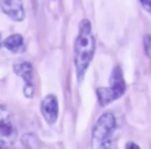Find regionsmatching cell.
Masks as SVG:
<instances>
[{"mask_svg":"<svg viewBox=\"0 0 151 149\" xmlns=\"http://www.w3.org/2000/svg\"><path fill=\"white\" fill-rule=\"evenodd\" d=\"M40 112H42V116H43V119L46 121V124H49V125L56 124L57 119H59V112H60V105H59L57 95L47 94L42 99Z\"/></svg>","mask_w":151,"mask_h":149,"instance_id":"cell-5","label":"cell"},{"mask_svg":"<svg viewBox=\"0 0 151 149\" xmlns=\"http://www.w3.org/2000/svg\"><path fill=\"white\" fill-rule=\"evenodd\" d=\"M127 91V83L124 80V74L120 66L113 68L109 80V87H99L96 90V95L101 107H106L111 102L121 98Z\"/></svg>","mask_w":151,"mask_h":149,"instance_id":"cell-3","label":"cell"},{"mask_svg":"<svg viewBox=\"0 0 151 149\" xmlns=\"http://www.w3.org/2000/svg\"><path fill=\"white\" fill-rule=\"evenodd\" d=\"M1 11L14 21H23L26 19L24 4L22 0H1Z\"/></svg>","mask_w":151,"mask_h":149,"instance_id":"cell-6","label":"cell"},{"mask_svg":"<svg viewBox=\"0 0 151 149\" xmlns=\"http://www.w3.org/2000/svg\"><path fill=\"white\" fill-rule=\"evenodd\" d=\"M13 71L17 77L23 80V95L26 98H33L34 95V84H33V64L29 61H17L13 66Z\"/></svg>","mask_w":151,"mask_h":149,"instance_id":"cell-4","label":"cell"},{"mask_svg":"<svg viewBox=\"0 0 151 149\" xmlns=\"http://www.w3.org/2000/svg\"><path fill=\"white\" fill-rule=\"evenodd\" d=\"M126 149H141V148H140V145H137L135 142H127Z\"/></svg>","mask_w":151,"mask_h":149,"instance_id":"cell-12","label":"cell"},{"mask_svg":"<svg viewBox=\"0 0 151 149\" xmlns=\"http://www.w3.org/2000/svg\"><path fill=\"white\" fill-rule=\"evenodd\" d=\"M1 46L6 50H9L10 53H14V54H19V53H24L26 51V43L23 36L19 33L10 34L7 36L3 41H1Z\"/></svg>","mask_w":151,"mask_h":149,"instance_id":"cell-7","label":"cell"},{"mask_svg":"<svg viewBox=\"0 0 151 149\" xmlns=\"http://www.w3.org/2000/svg\"><path fill=\"white\" fill-rule=\"evenodd\" d=\"M73 53H74L73 61H74L76 77H77V81L81 83L96 53V38L93 34L91 23L87 19H83L78 24V33L76 37Z\"/></svg>","mask_w":151,"mask_h":149,"instance_id":"cell-1","label":"cell"},{"mask_svg":"<svg viewBox=\"0 0 151 149\" xmlns=\"http://www.w3.org/2000/svg\"><path fill=\"white\" fill-rule=\"evenodd\" d=\"M138 1H140V4L143 6L144 10L151 14V0H138Z\"/></svg>","mask_w":151,"mask_h":149,"instance_id":"cell-11","label":"cell"},{"mask_svg":"<svg viewBox=\"0 0 151 149\" xmlns=\"http://www.w3.org/2000/svg\"><path fill=\"white\" fill-rule=\"evenodd\" d=\"M117 129V119L113 112H104L99 116L91 131V149H117L114 132Z\"/></svg>","mask_w":151,"mask_h":149,"instance_id":"cell-2","label":"cell"},{"mask_svg":"<svg viewBox=\"0 0 151 149\" xmlns=\"http://www.w3.org/2000/svg\"><path fill=\"white\" fill-rule=\"evenodd\" d=\"M0 132H1V138L12 141L16 138V128L9 122L7 119H1L0 122Z\"/></svg>","mask_w":151,"mask_h":149,"instance_id":"cell-8","label":"cell"},{"mask_svg":"<svg viewBox=\"0 0 151 149\" xmlns=\"http://www.w3.org/2000/svg\"><path fill=\"white\" fill-rule=\"evenodd\" d=\"M22 143L26 149H40V146H42L40 139L34 133H24L22 136Z\"/></svg>","mask_w":151,"mask_h":149,"instance_id":"cell-9","label":"cell"},{"mask_svg":"<svg viewBox=\"0 0 151 149\" xmlns=\"http://www.w3.org/2000/svg\"><path fill=\"white\" fill-rule=\"evenodd\" d=\"M144 51L151 58V34H145L144 36Z\"/></svg>","mask_w":151,"mask_h":149,"instance_id":"cell-10","label":"cell"}]
</instances>
